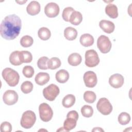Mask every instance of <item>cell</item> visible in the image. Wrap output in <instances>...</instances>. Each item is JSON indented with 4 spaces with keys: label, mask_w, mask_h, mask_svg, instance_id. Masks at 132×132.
I'll use <instances>...</instances> for the list:
<instances>
[{
    "label": "cell",
    "mask_w": 132,
    "mask_h": 132,
    "mask_svg": "<svg viewBox=\"0 0 132 132\" xmlns=\"http://www.w3.org/2000/svg\"><path fill=\"white\" fill-rule=\"evenodd\" d=\"M39 116L43 122L50 121L53 116V111L49 105L45 103H41L39 106Z\"/></svg>",
    "instance_id": "cell-4"
},
{
    "label": "cell",
    "mask_w": 132,
    "mask_h": 132,
    "mask_svg": "<svg viewBox=\"0 0 132 132\" xmlns=\"http://www.w3.org/2000/svg\"><path fill=\"white\" fill-rule=\"evenodd\" d=\"M23 63H30L32 60V56L31 53L27 51H21Z\"/></svg>",
    "instance_id": "cell-35"
},
{
    "label": "cell",
    "mask_w": 132,
    "mask_h": 132,
    "mask_svg": "<svg viewBox=\"0 0 132 132\" xmlns=\"http://www.w3.org/2000/svg\"><path fill=\"white\" fill-rule=\"evenodd\" d=\"M60 92L59 87L53 84L48 85L43 90V95L48 101H53Z\"/></svg>",
    "instance_id": "cell-6"
},
{
    "label": "cell",
    "mask_w": 132,
    "mask_h": 132,
    "mask_svg": "<svg viewBox=\"0 0 132 132\" xmlns=\"http://www.w3.org/2000/svg\"><path fill=\"white\" fill-rule=\"evenodd\" d=\"M82 60L81 56L77 53H73L70 54L68 58V61L69 64L72 66H77L79 65Z\"/></svg>",
    "instance_id": "cell-20"
},
{
    "label": "cell",
    "mask_w": 132,
    "mask_h": 132,
    "mask_svg": "<svg viewBox=\"0 0 132 132\" xmlns=\"http://www.w3.org/2000/svg\"><path fill=\"white\" fill-rule=\"evenodd\" d=\"M130 121V116L129 113L123 112H121L118 117V122L121 125H125L127 124Z\"/></svg>",
    "instance_id": "cell-27"
},
{
    "label": "cell",
    "mask_w": 132,
    "mask_h": 132,
    "mask_svg": "<svg viewBox=\"0 0 132 132\" xmlns=\"http://www.w3.org/2000/svg\"><path fill=\"white\" fill-rule=\"evenodd\" d=\"M77 120L72 117H67V119L63 123L64 128L67 131L73 129L75 127L77 124Z\"/></svg>",
    "instance_id": "cell-23"
},
{
    "label": "cell",
    "mask_w": 132,
    "mask_h": 132,
    "mask_svg": "<svg viewBox=\"0 0 132 132\" xmlns=\"http://www.w3.org/2000/svg\"><path fill=\"white\" fill-rule=\"evenodd\" d=\"M9 61L13 65H19L23 63L21 51H15L12 52L9 56Z\"/></svg>",
    "instance_id": "cell-13"
},
{
    "label": "cell",
    "mask_w": 132,
    "mask_h": 132,
    "mask_svg": "<svg viewBox=\"0 0 132 132\" xmlns=\"http://www.w3.org/2000/svg\"><path fill=\"white\" fill-rule=\"evenodd\" d=\"M82 20V15L81 13L77 11L74 10L71 14L69 22L74 25H79Z\"/></svg>",
    "instance_id": "cell-22"
},
{
    "label": "cell",
    "mask_w": 132,
    "mask_h": 132,
    "mask_svg": "<svg viewBox=\"0 0 132 132\" xmlns=\"http://www.w3.org/2000/svg\"><path fill=\"white\" fill-rule=\"evenodd\" d=\"M79 41L82 46L88 47L92 45L94 43V38L90 34H85L80 36Z\"/></svg>",
    "instance_id": "cell-17"
},
{
    "label": "cell",
    "mask_w": 132,
    "mask_h": 132,
    "mask_svg": "<svg viewBox=\"0 0 132 132\" xmlns=\"http://www.w3.org/2000/svg\"><path fill=\"white\" fill-rule=\"evenodd\" d=\"M81 113L84 117L90 118L93 115V109L91 106L85 105L81 107Z\"/></svg>",
    "instance_id": "cell-31"
},
{
    "label": "cell",
    "mask_w": 132,
    "mask_h": 132,
    "mask_svg": "<svg viewBox=\"0 0 132 132\" xmlns=\"http://www.w3.org/2000/svg\"><path fill=\"white\" fill-rule=\"evenodd\" d=\"M48 60V57L45 56L40 58L37 61L38 67L41 70H47L48 69L47 62Z\"/></svg>",
    "instance_id": "cell-32"
},
{
    "label": "cell",
    "mask_w": 132,
    "mask_h": 132,
    "mask_svg": "<svg viewBox=\"0 0 132 132\" xmlns=\"http://www.w3.org/2000/svg\"><path fill=\"white\" fill-rule=\"evenodd\" d=\"M74 11V9L71 7H68L65 8L62 12V16L63 19L66 22H69L70 16L72 12Z\"/></svg>",
    "instance_id": "cell-33"
},
{
    "label": "cell",
    "mask_w": 132,
    "mask_h": 132,
    "mask_svg": "<svg viewBox=\"0 0 132 132\" xmlns=\"http://www.w3.org/2000/svg\"><path fill=\"white\" fill-rule=\"evenodd\" d=\"M2 76L10 87H15L19 83L20 79L19 73L10 68H6L3 70Z\"/></svg>",
    "instance_id": "cell-2"
},
{
    "label": "cell",
    "mask_w": 132,
    "mask_h": 132,
    "mask_svg": "<svg viewBox=\"0 0 132 132\" xmlns=\"http://www.w3.org/2000/svg\"><path fill=\"white\" fill-rule=\"evenodd\" d=\"M100 58L94 50H88L85 53V64L90 68L96 67L99 64Z\"/></svg>",
    "instance_id": "cell-5"
},
{
    "label": "cell",
    "mask_w": 132,
    "mask_h": 132,
    "mask_svg": "<svg viewBox=\"0 0 132 132\" xmlns=\"http://www.w3.org/2000/svg\"><path fill=\"white\" fill-rule=\"evenodd\" d=\"M59 7L55 3L51 2L46 4L44 7V13L48 18H55L59 13Z\"/></svg>",
    "instance_id": "cell-11"
},
{
    "label": "cell",
    "mask_w": 132,
    "mask_h": 132,
    "mask_svg": "<svg viewBox=\"0 0 132 132\" xmlns=\"http://www.w3.org/2000/svg\"><path fill=\"white\" fill-rule=\"evenodd\" d=\"M97 46L101 53L106 54L110 51L112 44L108 37L105 35H101L97 39Z\"/></svg>",
    "instance_id": "cell-8"
},
{
    "label": "cell",
    "mask_w": 132,
    "mask_h": 132,
    "mask_svg": "<svg viewBox=\"0 0 132 132\" xmlns=\"http://www.w3.org/2000/svg\"><path fill=\"white\" fill-rule=\"evenodd\" d=\"M83 79L86 86L88 88H93L96 86L97 82L96 74L91 71L85 73Z\"/></svg>",
    "instance_id": "cell-10"
},
{
    "label": "cell",
    "mask_w": 132,
    "mask_h": 132,
    "mask_svg": "<svg viewBox=\"0 0 132 132\" xmlns=\"http://www.w3.org/2000/svg\"><path fill=\"white\" fill-rule=\"evenodd\" d=\"M50 79L49 74L45 72H40L38 73L35 78L36 82L40 86H43L47 83Z\"/></svg>",
    "instance_id": "cell-16"
},
{
    "label": "cell",
    "mask_w": 132,
    "mask_h": 132,
    "mask_svg": "<svg viewBox=\"0 0 132 132\" xmlns=\"http://www.w3.org/2000/svg\"><path fill=\"white\" fill-rule=\"evenodd\" d=\"M67 117H72V118L75 119L76 120H78V114L77 112L75 110H72V111L69 112L67 115Z\"/></svg>",
    "instance_id": "cell-37"
},
{
    "label": "cell",
    "mask_w": 132,
    "mask_h": 132,
    "mask_svg": "<svg viewBox=\"0 0 132 132\" xmlns=\"http://www.w3.org/2000/svg\"><path fill=\"white\" fill-rule=\"evenodd\" d=\"M18 93L14 90H8L6 91L3 96L4 103L7 105H12L15 104L18 101Z\"/></svg>",
    "instance_id": "cell-9"
},
{
    "label": "cell",
    "mask_w": 132,
    "mask_h": 132,
    "mask_svg": "<svg viewBox=\"0 0 132 132\" xmlns=\"http://www.w3.org/2000/svg\"><path fill=\"white\" fill-rule=\"evenodd\" d=\"M21 26V20L18 15L16 14L8 15L1 22V36L6 40H13L19 36Z\"/></svg>",
    "instance_id": "cell-1"
},
{
    "label": "cell",
    "mask_w": 132,
    "mask_h": 132,
    "mask_svg": "<svg viewBox=\"0 0 132 132\" xmlns=\"http://www.w3.org/2000/svg\"><path fill=\"white\" fill-rule=\"evenodd\" d=\"M64 36L66 39L72 41L75 40L77 36V31L72 27H68L64 30Z\"/></svg>",
    "instance_id": "cell-21"
},
{
    "label": "cell",
    "mask_w": 132,
    "mask_h": 132,
    "mask_svg": "<svg viewBox=\"0 0 132 132\" xmlns=\"http://www.w3.org/2000/svg\"><path fill=\"white\" fill-rule=\"evenodd\" d=\"M55 77L58 82L63 84L68 80L69 78V73L65 70L61 69L57 72Z\"/></svg>",
    "instance_id": "cell-18"
},
{
    "label": "cell",
    "mask_w": 132,
    "mask_h": 132,
    "mask_svg": "<svg viewBox=\"0 0 132 132\" xmlns=\"http://www.w3.org/2000/svg\"><path fill=\"white\" fill-rule=\"evenodd\" d=\"M75 97L73 94H68L62 99V104L65 108H70L74 105L75 102Z\"/></svg>",
    "instance_id": "cell-24"
},
{
    "label": "cell",
    "mask_w": 132,
    "mask_h": 132,
    "mask_svg": "<svg viewBox=\"0 0 132 132\" xmlns=\"http://www.w3.org/2000/svg\"><path fill=\"white\" fill-rule=\"evenodd\" d=\"M33 84L30 81H25L23 82L21 86V91L25 94L31 92L33 89Z\"/></svg>",
    "instance_id": "cell-30"
},
{
    "label": "cell",
    "mask_w": 132,
    "mask_h": 132,
    "mask_svg": "<svg viewBox=\"0 0 132 132\" xmlns=\"http://www.w3.org/2000/svg\"><path fill=\"white\" fill-rule=\"evenodd\" d=\"M92 131H104V130L101 127H95L92 130Z\"/></svg>",
    "instance_id": "cell-38"
},
{
    "label": "cell",
    "mask_w": 132,
    "mask_h": 132,
    "mask_svg": "<svg viewBox=\"0 0 132 132\" xmlns=\"http://www.w3.org/2000/svg\"><path fill=\"white\" fill-rule=\"evenodd\" d=\"M12 130L11 124L7 121L3 122L1 125V131L2 132H10Z\"/></svg>",
    "instance_id": "cell-36"
},
{
    "label": "cell",
    "mask_w": 132,
    "mask_h": 132,
    "mask_svg": "<svg viewBox=\"0 0 132 132\" xmlns=\"http://www.w3.org/2000/svg\"><path fill=\"white\" fill-rule=\"evenodd\" d=\"M98 111L103 115L109 114L112 110V106L109 101L106 97L99 99L96 104Z\"/></svg>",
    "instance_id": "cell-7"
},
{
    "label": "cell",
    "mask_w": 132,
    "mask_h": 132,
    "mask_svg": "<svg viewBox=\"0 0 132 132\" xmlns=\"http://www.w3.org/2000/svg\"><path fill=\"white\" fill-rule=\"evenodd\" d=\"M40 4L36 1H31L27 6L26 11L28 14L31 15L38 14L40 11Z\"/></svg>",
    "instance_id": "cell-14"
},
{
    "label": "cell",
    "mask_w": 132,
    "mask_h": 132,
    "mask_svg": "<svg viewBox=\"0 0 132 132\" xmlns=\"http://www.w3.org/2000/svg\"><path fill=\"white\" fill-rule=\"evenodd\" d=\"M34 43L33 38L28 35L22 37L20 40V44L24 47H28L31 46Z\"/></svg>",
    "instance_id": "cell-28"
},
{
    "label": "cell",
    "mask_w": 132,
    "mask_h": 132,
    "mask_svg": "<svg viewBox=\"0 0 132 132\" xmlns=\"http://www.w3.org/2000/svg\"><path fill=\"white\" fill-rule=\"evenodd\" d=\"M61 64V61L57 57H52L48 60V61L47 62L48 69L51 70H55L59 68Z\"/></svg>",
    "instance_id": "cell-26"
},
{
    "label": "cell",
    "mask_w": 132,
    "mask_h": 132,
    "mask_svg": "<svg viewBox=\"0 0 132 132\" xmlns=\"http://www.w3.org/2000/svg\"><path fill=\"white\" fill-rule=\"evenodd\" d=\"M38 35L39 38L42 40H47L51 36V31L47 27H43L40 28L38 31Z\"/></svg>",
    "instance_id": "cell-25"
},
{
    "label": "cell",
    "mask_w": 132,
    "mask_h": 132,
    "mask_svg": "<svg viewBox=\"0 0 132 132\" xmlns=\"http://www.w3.org/2000/svg\"><path fill=\"white\" fill-rule=\"evenodd\" d=\"M96 98L95 93L91 91H87L84 94V99L88 103H93L95 102Z\"/></svg>",
    "instance_id": "cell-29"
},
{
    "label": "cell",
    "mask_w": 132,
    "mask_h": 132,
    "mask_svg": "<svg viewBox=\"0 0 132 132\" xmlns=\"http://www.w3.org/2000/svg\"><path fill=\"white\" fill-rule=\"evenodd\" d=\"M36 121V116L35 112L31 110H27L23 113L20 124L22 127L29 129L33 126Z\"/></svg>",
    "instance_id": "cell-3"
},
{
    "label": "cell",
    "mask_w": 132,
    "mask_h": 132,
    "mask_svg": "<svg viewBox=\"0 0 132 132\" xmlns=\"http://www.w3.org/2000/svg\"><path fill=\"white\" fill-rule=\"evenodd\" d=\"M100 28L106 33L111 34L112 32L115 28L114 23L109 20H102L99 23Z\"/></svg>",
    "instance_id": "cell-15"
},
{
    "label": "cell",
    "mask_w": 132,
    "mask_h": 132,
    "mask_svg": "<svg viewBox=\"0 0 132 132\" xmlns=\"http://www.w3.org/2000/svg\"><path fill=\"white\" fill-rule=\"evenodd\" d=\"M105 12L110 18L116 19L118 16V8L116 5L113 4H108L105 8Z\"/></svg>",
    "instance_id": "cell-19"
},
{
    "label": "cell",
    "mask_w": 132,
    "mask_h": 132,
    "mask_svg": "<svg viewBox=\"0 0 132 132\" xmlns=\"http://www.w3.org/2000/svg\"><path fill=\"white\" fill-rule=\"evenodd\" d=\"M16 3H19V4H20V5H23L24 3H25L26 2H27V1H15Z\"/></svg>",
    "instance_id": "cell-39"
},
{
    "label": "cell",
    "mask_w": 132,
    "mask_h": 132,
    "mask_svg": "<svg viewBox=\"0 0 132 132\" xmlns=\"http://www.w3.org/2000/svg\"><path fill=\"white\" fill-rule=\"evenodd\" d=\"M22 72L25 77L27 78H31L33 76L35 71L31 66L26 65L23 68Z\"/></svg>",
    "instance_id": "cell-34"
},
{
    "label": "cell",
    "mask_w": 132,
    "mask_h": 132,
    "mask_svg": "<svg viewBox=\"0 0 132 132\" xmlns=\"http://www.w3.org/2000/svg\"><path fill=\"white\" fill-rule=\"evenodd\" d=\"M123 76L118 73L112 75L109 78V83L110 85L114 88H119L121 87L124 84Z\"/></svg>",
    "instance_id": "cell-12"
}]
</instances>
